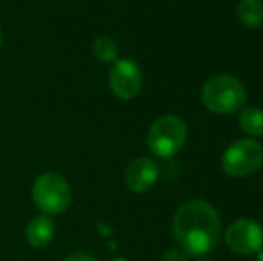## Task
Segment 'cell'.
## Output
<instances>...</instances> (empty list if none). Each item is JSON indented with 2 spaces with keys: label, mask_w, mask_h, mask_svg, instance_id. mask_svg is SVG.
I'll use <instances>...</instances> for the list:
<instances>
[{
  "label": "cell",
  "mask_w": 263,
  "mask_h": 261,
  "mask_svg": "<svg viewBox=\"0 0 263 261\" xmlns=\"http://www.w3.org/2000/svg\"><path fill=\"white\" fill-rule=\"evenodd\" d=\"M159 177V168L156 161L151 157H136L127 165L124 174L125 186L133 193H145L156 185Z\"/></svg>",
  "instance_id": "ba28073f"
},
{
  "label": "cell",
  "mask_w": 263,
  "mask_h": 261,
  "mask_svg": "<svg viewBox=\"0 0 263 261\" xmlns=\"http://www.w3.org/2000/svg\"><path fill=\"white\" fill-rule=\"evenodd\" d=\"M186 134V124L179 116L163 115L147 132V147L159 159H168L183 149Z\"/></svg>",
  "instance_id": "277c9868"
},
{
  "label": "cell",
  "mask_w": 263,
  "mask_h": 261,
  "mask_svg": "<svg viewBox=\"0 0 263 261\" xmlns=\"http://www.w3.org/2000/svg\"><path fill=\"white\" fill-rule=\"evenodd\" d=\"M63 261H99L93 254L90 252H73V254L66 256Z\"/></svg>",
  "instance_id": "5bb4252c"
},
{
  "label": "cell",
  "mask_w": 263,
  "mask_h": 261,
  "mask_svg": "<svg viewBox=\"0 0 263 261\" xmlns=\"http://www.w3.org/2000/svg\"><path fill=\"white\" fill-rule=\"evenodd\" d=\"M143 75L133 59H117L109 72V88L122 101H131L142 91Z\"/></svg>",
  "instance_id": "52a82bcc"
},
{
  "label": "cell",
  "mask_w": 263,
  "mask_h": 261,
  "mask_svg": "<svg viewBox=\"0 0 263 261\" xmlns=\"http://www.w3.org/2000/svg\"><path fill=\"white\" fill-rule=\"evenodd\" d=\"M109 261H127L125 258H113V259H109Z\"/></svg>",
  "instance_id": "e0dca14e"
},
{
  "label": "cell",
  "mask_w": 263,
  "mask_h": 261,
  "mask_svg": "<svg viewBox=\"0 0 263 261\" xmlns=\"http://www.w3.org/2000/svg\"><path fill=\"white\" fill-rule=\"evenodd\" d=\"M256 261H263V249H261L260 252H258V259Z\"/></svg>",
  "instance_id": "9a60e30c"
},
{
  "label": "cell",
  "mask_w": 263,
  "mask_h": 261,
  "mask_svg": "<svg viewBox=\"0 0 263 261\" xmlns=\"http://www.w3.org/2000/svg\"><path fill=\"white\" fill-rule=\"evenodd\" d=\"M202 104L217 115H233L246 106L247 91L242 81L228 73L210 77L201 91Z\"/></svg>",
  "instance_id": "7a4b0ae2"
},
{
  "label": "cell",
  "mask_w": 263,
  "mask_h": 261,
  "mask_svg": "<svg viewBox=\"0 0 263 261\" xmlns=\"http://www.w3.org/2000/svg\"><path fill=\"white\" fill-rule=\"evenodd\" d=\"M4 45V36H2V31H0V49H2Z\"/></svg>",
  "instance_id": "2e32d148"
},
{
  "label": "cell",
  "mask_w": 263,
  "mask_h": 261,
  "mask_svg": "<svg viewBox=\"0 0 263 261\" xmlns=\"http://www.w3.org/2000/svg\"><path fill=\"white\" fill-rule=\"evenodd\" d=\"M161 261H188V254L183 249H170L161 256Z\"/></svg>",
  "instance_id": "4fadbf2b"
},
{
  "label": "cell",
  "mask_w": 263,
  "mask_h": 261,
  "mask_svg": "<svg viewBox=\"0 0 263 261\" xmlns=\"http://www.w3.org/2000/svg\"><path fill=\"white\" fill-rule=\"evenodd\" d=\"M91 50H93V56L101 63H115L118 59V43L111 36H99V38H95Z\"/></svg>",
  "instance_id": "7c38bea8"
},
{
  "label": "cell",
  "mask_w": 263,
  "mask_h": 261,
  "mask_svg": "<svg viewBox=\"0 0 263 261\" xmlns=\"http://www.w3.org/2000/svg\"><path fill=\"white\" fill-rule=\"evenodd\" d=\"M55 236V224L50 216L38 215L29 220L25 227V240L31 247L34 249H45L52 244Z\"/></svg>",
  "instance_id": "9c48e42d"
},
{
  "label": "cell",
  "mask_w": 263,
  "mask_h": 261,
  "mask_svg": "<svg viewBox=\"0 0 263 261\" xmlns=\"http://www.w3.org/2000/svg\"><path fill=\"white\" fill-rule=\"evenodd\" d=\"M263 165V147L256 139H236L222 156V170L229 177H249Z\"/></svg>",
  "instance_id": "5b68a950"
},
{
  "label": "cell",
  "mask_w": 263,
  "mask_h": 261,
  "mask_svg": "<svg viewBox=\"0 0 263 261\" xmlns=\"http://www.w3.org/2000/svg\"><path fill=\"white\" fill-rule=\"evenodd\" d=\"M236 14L246 27L260 29L263 25V2L261 0H240Z\"/></svg>",
  "instance_id": "30bf717a"
},
{
  "label": "cell",
  "mask_w": 263,
  "mask_h": 261,
  "mask_svg": "<svg viewBox=\"0 0 263 261\" xmlns=\"http://www.w3.org/2000/svg\"><path fill=\"white\" fill-rule=\"evenodd\" d=\"M224 240L236 254H254L263 249V227L251 218H240L228 227Z\"/></svg>",
  "instance_id": "8992f818"
},
{
  "label": "cell",
  "mask_w": 263,
  "mask_h": 261,
  "mask_svg": "<svg viewBox=\"0 0 263 261\" xmlns=\"http://www.w3.org/2000/svg\"><path fill=\"white\" fill-rule=\"evenodd\" d=\"M172 233L188 256L208 254L220 244V216L210 202L188 200L174 215Z\"/></svg>",
  "instance_id": "6da1fadb"
},
{
  "label": "cell",
  "mask_w": 263,
  "mask_h": 261,
  "mask_svg": "<svg viewBox=\"0 0 263 261\" xmlns=\"http://www.w3.org/2000/svg\"><path fill=\"white\" fill-rule=\"evenodd\" d=\"M32 200L43 215H61L72 204V188L63 175L45 172L32 185Z\"/></svg>",
  "instance_id": "3957f363"
},
{
  "label": "cell",
  "mask_w": 263,
  "mask_h": 261,
  "mask_svg": "<svg viewBox=\"0 0 263 261\" xmlns=\"http://www.w3.org/2000/svg\"><path fill=\"white\" fill-rule=\"evenodd\" d=\"M238 126L240 129L246 132L251 138L263 134V109L256 108V106H249L243 108L238 115Z\"/></svg>",
  "instance_id": "8fae6325"
},
{
  "label": "cell",
  "mask_w": 263,
  "mask_h": 261,
  "mask_svg": "<svg viewBox=\"0 0 263 261\" xmlns=\"http://www.w3.org/2000/svg\"><path fill=\"white\" fill-rule=\"evenodd\" d=\"M199 261H210V259H199Z\"/></svg>",
  "instance_id": "ac0fdd59"
}]
</instances>
